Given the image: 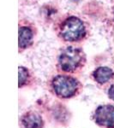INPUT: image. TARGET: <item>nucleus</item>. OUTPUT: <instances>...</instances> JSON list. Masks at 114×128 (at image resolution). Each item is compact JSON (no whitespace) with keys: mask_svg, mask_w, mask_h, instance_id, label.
<instances>
[{"mask_svg":"<svg viewBox=\"0 0 114 128\" xmlns=\"http://www.w3.org/2000/svg\"><path fill=\"white\" fill-rule=\"evenodd\" d=\"M53 93L61 98H70L79 93L82 84L77 79L67 74H58L50 81Z\"/></svg>","mask_w":114,"mask_h":128,"instance_id":"7ed1b4c3","label":"nucleus"},{"mask_svg":"<svg viewBox=\"0 0 114 128\" xmlns=\"http://www.w3.org/2000/svg\"><path fill=\"white\" fill-rule=\"evenodd\" d=\"M87 62V56L81 47L69 45L60 51L57 60L58 70L65 74L81 71Z\"/></svg>","mask_w":114,"mask_h":128,"instance_id":"f03ea898","label":"nucleus"},{"mask_svg":"<svg viewBox=\"0 0 114 128\" xmlns=\"http://www.w3.org/2000/svg\"><path fill=\"white\" fill-rule=\"evenodd\" d=\"M92 77L97 83L103 84L114 78V72L108 67H99L93 72Z\"/></svg>","mask_w":114,"mask_h":128,"instance_id":"0eeeda50","label":"nucleus"},{"mask_svg":"<svg viewBox=\"0 0 114 128\" xmlns=\"http://www.w3.org/2000/svg\"><path fill=\"white\" fill-rule=\"evenodd\" d=\"M108 96H109V98L111 99V100L114 101V84L109 89V90H108Z\"/></svg>","mask_w":114,"mask_h":128,"instance_id":"1a4fd4ad","label":"nucleus"},{"mask_svg":"<svg viewBox=\"0 0 114 128\" xmlns=\"http://www.w3.org/2000/svg\"><path fill=\"white\" fill-rule=\"evenodd\" d=\"M18 48L19 53L23 52L27 49L33 46L34 40L38 34L37 26L34 22L31 20L22 18L19 20L18 23Z\"/></svg>","mask_w":114,"mask_h":128,"instance_id":"20e7f679","label":"nucleus"},{"mask_svg":"<svg viewBox=\"0 0 114 128\" xmlns=\"http://www.w3.org/2000/svg\"><path fill=\"white\" fill-rule=\"evenodd\" d=\"M95 122L108 128L114 127V106L101 105L97 108L94 114Z\"/></svg>","mask_w":114,"mask_h":128,"instance_id":"39448f33","label":"nucleus"},{"mask_svg":"<svg viewBox=\"0 0 114 128\" xmlns=\"http://www.w3.org/2000/svg\"><path fill=\"white\" fill-rule=\"evenodd\" d=\"M22 128H43L44 121L39 114L28 112L22 118Z\"/></svg>","mask_w":114,"mask_h":128,"instance_id":"423d86ee","label":"nucleus"},{"mask_svg":"<svg viewBox=\"0 0 114 128\" xmlns=\"http://www.w3.org/2000/svg\"><path fill=\"white\" fill-rule=\"evenodd\" d=\"M18 71H19V87H22V86H26L30 82L31 79H32V75H31L30 71L28 68L22 66H20L18 68Z\"/></svg>","mask_w":114,"mask_h":128,"instance_id":"6e6552de","label":"nucleus"},{"mask_svg":"<svg viewBox=\"0 0 114 128\" xmlns=\"http://www.w3.org/2000/svg\"><path fill=\"white\" fill-rule=\"evenodd\" d=\"M54 31L62 42L69 44H81L90 35L89 26L86 20L70 13L64 15L56 22Z\"/></svg>","mask_w":114,"mask_h":128,"instance_id":"f257e3e1","label":"nucleus"}]
</instances>
